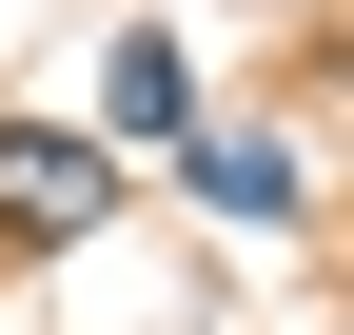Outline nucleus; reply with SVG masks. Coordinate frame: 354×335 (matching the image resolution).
<instances>
[{
  "label": "nucleus",
  "mask_w": 354,
  "mask_h": 335,
  "mask_svg": "<svg viewBox=\"0 0 354 335\" xmlns=\"http://www.w3.org/2000/svg\"><path fill=\"white\" fill-rule=\"evenodd\" d=\"M99 217H118V158L79 118H0V257H79Z\"/></svg>",
  "instance_id": "obj_1"
},
{
  "label": "nucleus",
  "mask_w": 354,
  "mask_h": 335,
  "mask_svg": "<svg viewBox=\"0 0 354 335\" xmlns=\"http://www.w3.org/2000/svg\"><path fill=\"white\" fill-rule=\"evenodd\" d=\"M99 118H118V138H197V79H177V39H158V20L99 60Z\"/></svg>",
  "instance_id": "obj_3"
},
{
  "label": "nucleus",
  "mask_w": 354,
  "mask_h": 335,
  "mask_svg": "<svg viewBox=\"0 0 354 335\" xmlns=\"http://www.w3.org/2000/svg\"><path fill=\"white\" fill-rule=\"evenodd\" d=\"M177 197H197V217H315V178H295L276 138H177Z\"/></svg>",
  "instance_id": "obj_2"
}]
</instances>
